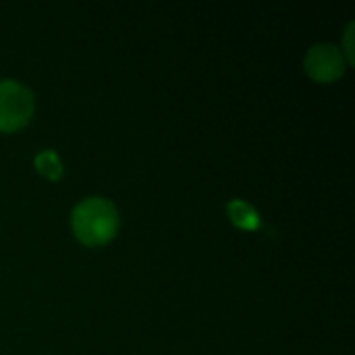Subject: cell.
I'll use <instances>...</instances> for the list:
<instances>
[{"mask_svg": "<svg viewBox=\"0 0 355 355\" xmlns=\"http://www.w3.org/2000/svg\"><path fill=\"white\" fill-rule=\"evenodd\" d=\"M121 218L114 204L106 198H85L71 212V229L87 248H100L114 239Z\"/></svg>", "mask_w": 355, "mask_h": 355, "instance_id": "1", "label": "cell"}, {"mask_svg": "<svg viewBox=\"0 0 355 355\" xmlns=\"http://www.w3.org/2000/svg\"><path fill=\"white\" fill-rule=\"evenodd\" d=\"M35 110L33 94L15 79H0V131L12 133L23 129Z\"/></svg>", "mask_w": 355, "mask_h": 355, "instance_id": "2", "label": "cell"}, {"mask_svg": "<svg viewBox=\"0 0 355 355\" xmlns=\"http://www.w3.org/2000/svg\"><path fill=\"white\" fill-rule=\"evenodd\" d=\"M306 73L318 83H333L343 77L347 62L339 46L314 44L304 58Z\"/></svg>", "mask_w": 355, "mask_h": 355, "instance_id": "3", "label": "cell"}, {"mask_svg": "<svg viewBox=\"0 0 355 355\" xmlns=\"http://www.w3.org/2000/svg\"><path fill=\"white\" fill-rule=\"evenodd\" d=\"M229 216H231V220H233V225L235 227H239V229H243V231H256V229H260V216H258V212H256V208L254 206H250L248 202H243V200H233V202H229Z\"/></svg>", "mask_w": 355, "mask_h": 355, "instance_id": "4", "label": "cell"}, {"mask_svg": "<svg viewBox=\"0 0 355 355\" xmlns=\"http://www.w3.org/2000/svg\"><path fill=\"white\" fill-rule=\"evenodd\" d=\"M35 168L50 181H58L62 177V160L52 150H44L35 156Z\"/></svg>", "mask_w": 355, "mask_h": 355, "instance_id": "5", "label": "cell"}]
</instances>
